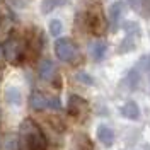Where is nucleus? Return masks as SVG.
<instances>
[{
  "mask_svg": "<svg viewBox=\"0 0 150 150\" xmlns=\"http://www.w3.org/2000/svg\"><path fill=\"white\" fill-rule=\"evenodd\" d=\"M16 145L17 150H46V138L39 125L28 118L19 126Z\"/></svg>",
  "mask_w": 150,
  "mask_h": 150,
  "instance_id": "f257e3e1",
  "label": "nucleus"
},
{
  "mask_svg": "<svg viewBox=\"0 0 150 150\" xmlns=\"http://www.w3.org/2000/svg\"><path fill=\"white\" fill-rule=\"evenodd\" d=\"M4 58L10 63H19L26 53V41L19 36H9L4 43Z\"/></svg>",
  "mask_w": 150,
  "mask_h": 150,
  "instance_id": "f03ea898",
  "label": "nucleus"
},
{
  "mask_svg": "<svg viewBox=\"0 0 150 150\" xmlns=\"http://www.w3.org/2000/svg\"><path fill=\"white\" fill-rule=\"evenodd\" d=\"M29 106L34 109V111H45V109H60L62 104H60V99L55 97V96H46V94L39 92V91H34L29 97Z\"/></svg>",
  "mask_w": 150,
  "mask_h": 150,
  "instance_id": "7ed1b4c3",
  "label": "nucleus"
},
{
  "mask_svg": "<svg viewBox=\"0 0 150 150\" xmlns=\"http://www.w3.org/2000/svg\"><path fill=\"white\" fill-rule=\"evenodd\" d=\"M55 53H56V56H58L62 62H67V63H72V62H75V60L80 56L79 55L77 46L74 45V41H70V39H67V38H60V39H56Z\"/></svg>",
  "mask_w": 150,
  "mask_h": 150,
  "instance_id": "20e7f679",
  "label": "nucleus"
},
{
  "mask_svg": "<svg viewBox=\"0 0 150 150\" xmlns=\"http://www.w3.org/2000/svg\"><path fill=\"white\" fill-rule=\"evenodd\" d=\"M87 28L91 33L94 34H101L106 28V22H104L103 16H101V10H94L87 14Z\"/></svg>",
  "mask_w": 150,
  "mask_h": 150,
  "instance_id": "39448f33",
  "label": "nucleus"
},
{
  "mask_svg": "<svg viewBox=\"0 0 150 150\" xmlns=\"http://www.w3.org/2000/svg\"><path fill=\"white\" fill-rule=\"evenodd\" d=\"M38 72H39V77H41V80H45V82H51V80H53V79L56 77L55 63H53L51 60H46V58H45V60H41Z\"/></svg>",
  "mask_w": 150,
  "mask_h": 150,
  "instance_id": "423d86ee",
  "label": "nucleus"
},
{
  "mask_svg": "<svg viewBox=\"0 0 150 150\" xmlns=\"http://www.w3.org/2000/svg\"><path fill=\"white\" fill-rule=\"evenodd\" d=\"M123 12H125V2H123V0H118L116 4H112L111 10H109L112 29H118L120 22H121V17H123Z\"/></svg>",
  "mask_w": 150,
  "mask_h": 150,
  "instance_id": "0eeeda50",
  "label": "nucleus"
},
{
  "mask_svg": "<svg viewBox=\"0 0 150 150\" xmlns=\"http://www.w3.org/2000/svg\"><path fill=\"white\" fill-rule=\"evenodd\" d=\"M85 108H87V104H85V101L80 96H70V99H68V111H70L72 116H80L85 111Z\"/></svg>",
  "mask_w": 150,
  "mask_h": 150,
  "instance_id": "6e6552de",
  "label": "nucleus"
},
{
  "mask_svg": "<svg viewBox=\"0 0 150 150\" xmlns=\"http://www.w3.org/2000/svg\"><path fill=\"white\" fill-rule=\"evenodd\" d=\"M97 140L101 142L104 147H112V143H114V133H112V130L109 126L101 125L97 128Z\"/></svg>",
  "mask_w": 150,
  "mask_h": 150,
  "instance_id": "1a4fd4ad",
  "label": "nucleus"
},
{
  "mask_svg": "<svg viewBox=\"0 0 150 150\" xmlns=\"http://www.w3.org/2000/svg\"><path fill=\"white\" fill-rule=\"evenodd\" d=\"M121 114L125 118H128V120H133V121L140 120V109H138L137 103H133V101H128L126 104H123Z\"/></svg>",
  "mask_w": 150,
  "mask_h": 150,
  "instance_id": "9d476101",
  "label": "nucleus"
},
{
  "mask_svg": "<svg viewBox=\"0 0 150 150\" xmlns=\"http://www.w3.org/2000/svg\"><path fill=\"white\" fill-rule=\"evenodd\" d=\"M131 7L137 10L142 17L150 19V0H131Z\"/></svg>",
  "mask_w": 150,
  "mask_h": 150,
  "instance_id": "9b49d317",
  "label": "nucleus"
},
{
  "mask_svg": "<svg viewBox=\"0 0 150 150\" xmlns=\"http://www.w3.org/2000/svg\"><path fill=\"white\" fill-rule=\"evenodd\" d=\"M92 56L96 60H103L104 56H106V51H108V46H106V43L103 41H97V43H94L92 45Z\"/></svg>",
  "mask_w": 150,
  "mask_h": 150,
  "instance_id": "f8f14e48",
  "label": "nucleus"
},
{
  "mask_svg": "<svg viewBox=\"0 0 150 150\" xmlns=\"http://www.w3.org/2000/svg\"><path fill=\"white\" fill-rule=\"evenodd\" d=\"M63 2H65V0H45L43 5H41V10H43V12H50V10L55 9V7L62 5Z\"/></svg>",
  "mask_w": 150,
  "mask_h": 150,
  "instance_id": "ddd939ff",
  "label": "nucleus"
},
{
  "mask_svg": "<svg viewBox=\"0 0 150 150\" xmlns=\"http://www.w3.org/2000/svg\"><path fill=\"white\" fill-rule=\"evenodd\" d=\"M62 29H63V26H62V22H60L58 19H53V21L50 22V33H51L53 36H58V34L62 33Z\"/></svg>",
  "mask_w": 150,
  "mask_h": 150,
  "instance_id": "4468645a",
  "label": "nucleus"
},
{
  "mask_svg": "<svg viewBox=\"0 0 150 150\" xmlns=\"http://www.w3.org/2000/svg\"><path fill=\"white\" fill-rule=\"evenodd\" d=\"M142 67H143L145 74H147V77H149V85H150V56H145V58H143Z\"/></svg>",
  "mask_w": 150,
  "mask_h": 150,
  "instance_id": "2eb2a0df",
  "label": "nucleus"
},
{
  "mask_svg": "<svg viewBox=\"0 0 150 150\" xmlns=\"http://www.w3.org/2000/svg\"><path fill=\"white\" fill-rule=\"evenodd\" d=\"M4 62V50H2V45H0V63Z\"/></svg>",
  "mask_w": 150,
  "mask_h": 150,
  "instance_id": "dca6fc26",
  "label": "nucleus"
},
{
  "mask_svg": "<svg viewBox=\"0 0 150 150\" xmlns=\"http://www.w3.org/2000/svg\"><path fill=\"white\" fill-rule=\"evenodd\" d=\"M147 150H150V149H147Z\"/></svg>",
  "mask_w": 150,
  "mask_h": 150,
  "instance_id": "f3484780",
  "label": "nucleus"
}]
</instances>
